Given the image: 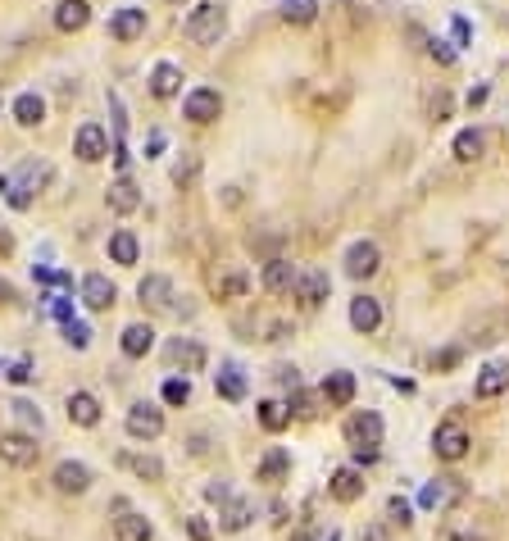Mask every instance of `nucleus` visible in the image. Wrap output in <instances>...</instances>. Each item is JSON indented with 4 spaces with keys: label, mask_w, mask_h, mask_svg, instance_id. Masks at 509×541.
Wrapping results in <instances>:
<instances>
[{
    "label": "nucleus",
    "mask_w": 509,
    "mask_h": 541,
    "mask_svg": "<svg viewBox=\"0 0 509 541\" xmlns=\"http://www.w3.org/2000/svg\"><path fill=\"white\" fill-rule=\"evenodd\" d=\"M223 32H227V10L219 0H201V5L187 14V36L195 46H219Z\"/></svg>",
    "instance_id": "nucleus-1"
},
{
    "label": "nucleus",
    "mask_w": 509,
    "mask_h": 541,
    "mask_svg": "<svg viewBox=\"0 0 509 541\" xmlns=\"http://www.w3.org/2000/svg\"><path fill=\"white\" fill-rule=\"evenodd\" d=\"M341 433H346V442H350L355 455H378V446H382V418L373 410H360V414L346 418Z\"/></svg>",
    "instance_id": "nucleus-2"
},
{
    "label": "nucleus",
    "mask_w": 509,
    "mask_h": 541,
    "mask_svg": "<svg viewBox=\"0 0 509 541\" xmlns=\"http://www.w3.org/2000/svg\"><path fill=\"white\" fill-rule=\"evenodd\" d=\"M46 173H51L46 164H23L19 178H0V191H5V201H10L14 210H28V205H32V191L46 182Z\"/></svg>",
    "instance_id": "nucleus-3"
},
{
    "label": "nucleus",
    "mask_w": 509,
    "mask_h": 541,
    "mask_svg": "<svg viewBox=\"0 0 509 541\" xmlns=\"http://www.w3.org/2000/svg\"><path fill=\"white\" fill-rule=\"evenodd\" d=\"M468 446H473V437H468V428H464L459 418L437 423V433H433V450H437V459L455 464V459H464V455H468Z\"/></svg>",
    "instance_id": "nucleus-4"
},
{
    "label": "nucleus",
    "mask_w": 509,
    "mask_h": 541,
    "mask_svg": "<svg viewBox=\"0 0 509 541\" xmlns=\"http://www.w3.org/2000/svg\"><path fill=\"white\" fill-rule=\"evenodd\" d=\"M36 455H42V446H36V437H32V433H23V428L0 433V459H5L10 469H32Z\"/></svg>",
    "instance_id": "nucleus-5"
},
{
    "label": "nucleus",
    "mask_w": 509,
    "mask_h": 541,
    "mask_svg": "<svg viewBox=\"0 0 509 541\" xmlns=\"http://www.w3.org/2000/svg\"><path fill=\"white\" fill-rule=\"evenodd\" d=\"M182 114L191 123H214L223 114V91L219 87H191L187 100H182Z\"/></svg>",
    "instance_id": "nucleus-6"
},
{
    "label": "nucleus",
    "mask_w": 509,
    "mask_h": 541,
    "mask_svg": "<svg viewBox=\"0 0 509 541\" xmlns=\"http://www.w3.org/2000/svg\"><path fill=\"white\" fill-rule=\"evenodd\" d=\"M123 428H128V437H137V442H155V437L164 433V410L137 401V405L128 410V418H123Z\"/></svg>",
    "instance_id": "nucleus-7"
},
{
    "label": "nucleus",
    "mask_w": 509,
    "mask_h": 541,
    "mask_svg": "<svg viewBox=\"0 0 509 541\" xmlns=\"http://www.w3.org/2000/svg\"><path fill=\"white\" fill-rule=\"evenodd\" d=\"M328 291H332V282H328V274H319V268H305V274L296 278V287H291L300 309H319L328 300Z\"/></svg>",
    "instance_id": "nucleus-8"
},
{
    "label": "nucleus",
    "mask_w": 509,
    "mask_h": 541,
    "mask_svg": "<svg viewBox=\"0 0 509 541\" xmlns=\"http://www.w3.org/2000/svg\"><path fill=\"white\" fill-rule=\"evenodd\" d=\"M382 268V251H378V242H355L346 251V274L355 278V282H364V278H373Z\"/></svg>",
    "instance_id": "nucleus-9"
},
{
    "label": "nucleus",
    "mask_w": 509,
    "mask_h": 541,
    "mask_svg": "<svg viewBox=\"0 0 509 541\" xmlns=\"http://www.w3.org/2000/svg\"><path fill=\"white\" fill-rule=\"evenodd\" d=\"M73 155H77L83 164L105 160V155H109V137H105V128H100V123H83V128H77V137H73Z\"/></svg>",
    "instance_id": "nucleus-10"
},
{
    "label": "nucleus",
    "mask_w": 509,
    "mask_h": 541,
    "mask_svg": "<svg viewBox=\"0 0 509 541\" xmlns=\"http://www.w3.org/2000/svg\"><path fill=\"white\" fill-rule=\"evenodd\" d=\"M328 496L337 500V505H355V500L364 496V473L355 469V464H346V469H337L328 478Z\"/></svg>",
    "instance_id": "nucleus-11"
},
{
    "label": "nucleus",
    "mask_w": 509,
    "mask_h": 541,
    "mask_svg": "<svg viewBox=\"0 0 509 541\" xmlns=\"http://www.w3.org/2000/svg\"><path fill=\"white\" fill-rule=\"evenodd\" d=\"M51 482H55V491H64V496H83V491L91 487V469H87L83 459H60Z\"/></svg>",
    "instance_id": "nucleus-12"
},
{
    "label": "nucleus",
    "mask_w": 509,
    "mask_h": 541,
    "mask_svg": "<svg viewBox=\"0 0 509 541\" xmlns=\"http://www.w3.org/2000/svg\"><path fill=\"white\" fill-rule=\"evenodd\" d=\"M296 278H300V268H296L291 259H282V255H273V259L264 264V274H259L264 291H273V296H287V291L296 287Z\"/></svg>",
    "instance_id": "nucleus-13"
},
{
    "label": "nucleus",
    "mask_w": 509,
    "mask_h": 541,
    "mask_svg": "<svg viewBox=\"0 0 509 541\" xmlns=\"http://www.w3.org/2000/svg\"><path fill=\"white\" fill-rule=\"evenodd\" d=\"M509 392V360H491L482 373H478V382H473V396L478 401H496V396H505Z\"/></svg>",
    "instance_id": "nucleus-14"
},
{
    "label": "nucleus",
    "mask_w": 509,
    "mask_h": 541,
    "mask_svg": "<svg viewBox=\"0 0 509 541\" xmlns=\"http://www.w3.org/2000/svg\"><path fill=\"white\" fill-rule=\"evenodd\" d=\"M105 205L114 210V214H132V210H141V191H137V182L123 173V178H114L109 182V191H105Z\"/></svg>",
    "instance_id": "nucleus-15"
},
{
    "label": "nucleus",
    "mask_w": 509,
    "mask_h": 541,
    "mask_svg": "<svg viewBox=\"0 0 509 541\" xmlns=\"http://www.w3.org/2000/svg\"><path fill=\"white\" fill-rule=\"evenodd\" d=\"M141 32H146V10L141 5H123L119 14L109 19V36H114V42H137Z\"/></svg>",
    "instance_id": "nucleus-16"
},
{
    "label": "nucleus",
    "mask_w": 509,
    "mask_h": 541,
    "mask_svg": "<svg viewBox=\"0 0 509 541\" xmlns=\"http://www.w3.org/2000/svg\"><path fill=\"white\" fill-rule=\"evenodd\" d=\"M169 364H182V373H201V364H205V346L201 341H191V337H178V341H169Z\"/></svg>",
    "instance_id": "nucleus-17"
},
{
    "label": "nucleus",
    "mask_w": 509,
    "mask_h": 541,
    "mask_svg": "<svg viewBox=\"0 0 509 541\" xmlns=\"http://www.w3.org/2000/svg\"><path fill=\"white\" fill-rule=\"evenodd\" d=\"M114 537H119V541H150V537H155V528H150V519H146V514H137V510L119 505V519H114Z\"/></svg>",
    "instance_id": "nucleus-18"
},
{
    "label": "nucleus",
    "mask_w": 509,
    "mask_h": 541,
    "mask_svg": "<svg viewBox=\"0 0 509 541\" xmlns=\"http://www.w3.org/2000/svg\"><path fill=\"white\" fill-rule=\"evenodd\" d=\"M137 296H141L146 309H169V305H173V282H169L164 274H146L141 287H137Z\"/></svg>",
    "instance_id": "nucleus-19"
},
{
    "label": "nucleus",
    "mask_w": 509,
    "mask_h": 541,
    "mask_svg": "<svg viewBox=\"0 0 509 541\" xmlns=\"http://www.w3.org/2000/svg\"><path fill=\"white\" fill-rule=\"evenodd\" d=\"M119 346H123L128 360H146V355L155 351V328H150V323H128L123 337H119Z\"/></svg>",
    "instance_id": "nucleus-20"
},
{
    "label": "nucleus",
    "mask_w": 509,
    "mask_h": 541,
    "mask_svg": "<svg viewBox=\"0 0 509 541\" xmlns=\"http://www.w3.org/2000/svg\"><path fill=\"white\" fill-rule=\"evenodd\" d=\"M114 300H119V291H114V282L105 274H87L83 278V305L87 309H114Z\"/></svg>",
    "instance_id": "nucleus-21"
},
{
    "label": "nucleus",
    "mask_w": 509,
    "mask_h": 541,
    "mask_svg": "<svg viewBox=\"0 0 509 541\" xmlns=\"http://www.w3.org/2000/svg\"><path fill=\"white\" fill-rule=\"evenodd\" d=\"M150 91L160 96V100H173V96L182 91V68L169 64V60H160V64L150 68Z\"/></svg>",
    "instance_id": "nucleus-22"
},
{
    "label": "nucleus",
    "mask_w": 509,
    "mask_h": 541,
    "mask_svg": "<svg viewBox=\"0 0 509 541\" xmlns=\"http://www.w3.org/2000/svg\"><path fill=\"white\" fill-rule=\"evenodd\" d=\"M350 328L355 332H378L382 328V305L373 296H355L350 300Z\"/></svg>",
    "instance_id": "nucleus-23"
},
{
    "label": "nucleus",
    "mask_w": 509,
    "mask_h": 541,
    "mask_svg": "<svg viewBox=\"0 0 509 541\" xmlns=\"http://www.w3.org/2000/svg\"><path fill=\"white\" fill-rule=\"evenodd\" d=\"M323 401L337 405V410H346L350 401H355V373H346V369L328 373V378H323Z\"/></svg>",
    "instance_id": "nucleus-24"
},
{
    "label": "nucleus",
    "mask_w": 509,
    "mask_h": 541,
    "mask_svg": "<svg viewBox=\"0 0 509 541\" xmlns=\"http://www.w3.org/2000/svg\"><path fill=\"white\" fill-rule=\"evenodd\" d=\"M91 23V5L87 0H60L55 5V28L60 32H83Z\"/></svg>",
    "instance_id": "nucleus-25"
},
{
    "label": "nucleus",
    "mask_w": 509,
    "mask_h": 541,
    "mask_svg": "<svg viewBox=\"0 0 509 541\" xmlns=\"http://www.w3.org/2000/svg\"><path fill=\"white\" fill-rule=\"evenodd\" d=\"M68 418L77 423V428H96L100 423V401L91 392H73L68 396Z\"/></svg>",
    "instance_id": "nucleus-26"
},
{
    "label": "nucleus",
    "mask_w": 509,
    "mask_h": 541,
    "mask_svg": "<svg viewBox=\"0 0 509 541\" xmlns=\"http://www.w3.org/2000/svg\"><path fill=\"white\" fill-rule=\"evenodd\" d=\"M109 259H114V264H137V259H141V242H137V232H128V227L109 232Z\"/></svg>",
    "instance_id": "nucleus-27"
},
{
    "label": "nucleus",
    "mask_w": 509,
    "mask_h": 541,
    "mask_svg": "<svg viewBox=\"0 0 509 541\" xmlns=\"http://www.w3.org/2000/svg\"><path fill=\"white\" fill-rule=\"evenodd\" d=\"M14 119H19L23 128H36V123H46V100L36 96V91H23V96H14Z\"/></svg>",
    "instance_id": "nucleus-28"
},
{
    "label": "nucleus",
    "mask_w": 509,
    "mask_h": 541,
    "mask_svg": "<svg viewBox=\"0 0 509 541\" xmlns=\"http://www.w3.org/2000/svg\"><path fill=\"white\" fill-rule=\"evenodd\" d=\"M251 519H255V505H251V500H227L223 514H219V528H223V532H246Z\"/></svg>",
    "instance_id": "nucleus-29"
},
{
    "label": "nucleus",
    "mask_w": 509,
    "mask_h": 541,
    "mask_svg": "<svg viewBox=\"0 0 509 541\" xmlns=\"http://www.w3.org/2000/svg\"><path fill=\"white\" fill-rule=\"evenodd\" d=\"M255 473H259V482H282V478L291 473V455H287L282 446H273V450L259 459V469H255Z\"/></svg>",
    "instance_id": "nucleus-30"
},
{
    "label": "nucleus",
    "mask_w": 509,
    "mask_h": 541,
    "mask_svg": "<svg viewBox=\"0 0 509 541\" xmlns=\"http://www.w3.org/2000/svg\"><path fill=\"white\" fill-rule=\"evenodd\" d=\"M482 150H487V137H482L478 128H464V132L455 137V160H464V164L482 160Z\"/></svg>",
    "instance_id": "nucleus-31"
},
{
    "label": "nucleus",
    "mask_w": 509,
    "mask_h": 541,
    "mask_svg": "<svg viewBox=\"0 0 509 541\" xmlns=\"http://www.w3.org/2000/svg\"><path fill=\"white\" fill-rule=\"evenodd\" d=\"M214 386H219L223 401H242L246 396V378H242V369H232V364L214 373Z\"/></svg>",
    "instance_id": "nucleus-32"
},
{
    "label": "nucleus",
    "mask_w": 509,
    "mask_h": 541,
    "mask_svg": "<svg viewBox=\"0 0 509 541\" xmlns=\"http://www.w3.org/2000/svg\"><path fill=\"white\" fill-rule=\"evenodd\" d=\"M287 423H291V410L282 401H259V428L264 433H282Z\"/></svg>",
    "instance_id": "nucleus-33"
},
{
    "label": "nucleus",
    "mask_w": 509,
    "mask_h": 541,
    "mask_svg": "<svg viewBox=\"0 0 509 541\" xmlns=\"http://www.w3.org/2000/svg\"><path fill=\"white\" fill-rule=\"evenodd\" d=\"M246 287H251V274H246V268H232V274H223V278L214 282L219 300H237V296H246Z\"/></svg>",
    "instance_id": "nucleus-34"
},
{
    "label": "nucleus",
    "mask_w": 509,
    "mask_h": 541,
    "mask_svg": "<svg viewBox=\"0 0 509 541\" xmlns=\"http://www.w3.org/2000/svg\"><path fill=\"white\" fill-rule=\"evenodd\" d=\"M282 19L305 28V23H314L319 19V0H282Z\"/></svg>",
    "instance_id": "nucleus-35"
},
{
    "label": "nucleus",
    "mask_w": 509,
    "mask_h": 541,
    "mask_svg": "<svg viewBox=\"0 0 509 541\" xmlns=\"http://www.w3.org/2000/svg\"><path fill=\"white\" fill-rule=\"evenodd\" d=\"M123 464H128L137 478H150V482H160V478H164V464L155 459V455H128Z\"/></svg>",
    "instance_id": "nucleus-36"
},
{
    "label": "nucleus",
    "mask_w": 509,
    "mask_h": 541,
    "mask_svg": "<svg viewBox=\"0 0 509 541\" xmlns=\"http://www.w3.org/2000/svg\"><path fill=\"white\" fill-rule=\"evenodd\" d=\"M10 410H14V418L23 423V428H28L32 437H36V433H42V428H46V418H42V410H36L32 401H14Z\"/></svg>",
    "instance_id": "nucleus-37"
},
{
    "label": "nucleus",
    "mask_w": 509,
    "mask_h": 541,
    "mask_svg": "<svg viewBox=\"0 0 509 541\" xmlns=\"http://www.w3.org/2000/svg\"><path fill=\"white\" fill-rule=\"evenodd\" d=\"M64 337H68L73 351H87V346H91V328H87L83 319H68V323H64Z\"/></svg>",
    "instance_id": "nucleus-38"
},
{
    "label": "nucleus",
    "mask_w": 509,
    "mask_h": 541,
    "mask_svg": "<svg viewBox=\"0 0 509 541\" xmlns=\"http://www.w3.org/2000/svg\"><path fill=\"white\" fill-rule=\"evenodd\" d=\"M191 401V382L187 378H169L164 382V405H187Z\"/></svg>",
    "instance_id": "nucleus-39"
},
{
    "label": "nucleus",
    "mask_w": 509,
    "mask_h": 541,
    "mask_svg": "<svg viewBox=\"0 0 509 541\" xmlns=\"http://www.w3.org/2000/svg\"><path fill=\"white\" fill-rule=\"evenodd\" d=\"M386 514H391V523H401V528H410V523H414L410 500H401V496H391V500H386Z\"/></svg>",
    "instance_id": "nucleus-40"
},
{
    "label": "nucleus",
    "mask_w": 509,
    "mask_h": 541,
    "mask_svg": "<svg viewBox=\"0 0 509 541\" xmlns=\"http://www.w3.org/2000/svg\"><path fill=\"white\" fill-rule=\"evenodd\" d=\"M287 410L300 414V418H309V414H314V396H305L300 386H291V405H287Z\"/></svg>",
    "instance_id": "nucleus-41"
},
{
    "label": "nucleus",
    "mask_w": 509,
    "mask_h": 541,
    "mask_svg": "<svg viewBox=\"0 0 509 541\" xmlns=\"http://www.w3.org/2000/svg\"><path fill=\"white\" fill-rule=\"evenodd\" d=\"M5 378H10V382H19V386H23V382H32V378H36V369H32V360H14V364H10V373H5Z\"/></svg>",
    "instance_id": "nucleus-42"
},
{
    "label": "nucleus",
    "mask_w": 509,
    "mask_h": 541,
    "mask_svg": "<svg viewBox=\"0 0 509 541\" xmlns=\"http://www.w3.org/2000/svg\"><path fill=\"white\" fill-rule=\"evenodd\" d=\"M418 505H423V510H433V505H441V482H433V487H423V491H418Z\"/></svg>",
    "instance_id": "nucleus-43"
},
{
    "label": "nucleus",
    "mask_w": 509,
    "mask_h": 541,
    "mask_svg": "<svg viewBox=\"0 0 509 541\" xmlns=\"http://www.w3.org/2000/svg\"><path fill=\"white\" fill-rule=\"evenodd\" d=\"M205 500H214V505H227V500H232L227 482H210V487H205Z\"/></svg>",
    "instance_id": "nucleus-44"
},
{
    "label": "nucleus",
    "mask_w": 509,
    "mask_h": 541,
    "mask_svg": "<svg viewBox=\"0 0 509 541\" xmlns=\"http://www.w3.org/2000/svg\"><path fill=\"white\" fill-rule=\"evenodd\" d=\"M51 314H55L60 323H68V319H73V305H68L64 296H51Z\"/></svg>",
    "instance_id": "nucleus-45"
},
{
    "label": "nucleus",
    "mask_w": 509,
    "mask_h": 541,
    "mask_svg": "<svg viewBox=\"0 0 509 541\" xmlns=\"http://www.w3.org/2000/svg\"><path fill=\"white\" fill-rule=\"evenodd\" d=\"M187 532H191V541H210V537H214L205 519H187Z\"/></svg>",
    "instance_id": "nucleus-46"
},
{
    "label": "nucleus",
    "mask_w": 509,
    "mask_h": 541,
    "mask_svg": "<svg viewBox=\"0 0 509 541\" xmlns=\"http://www.w3.org/2000/svg\"><path fill=\"white\" fill-rule=\"evenodd\" d=\"M173 178H178V182H191V178H195V160H182V164L173 169Z\"/></svg>",
    "instance_id": "nucleus-47"
},
{
    "label": "nucleus",
    "mask_w": 509,
    "mask_h": 541,
    "mask_svg": "<svg viewBox=\"0 0 509 541\" xmlns=\"http://www.w3.org/2000/svg\"><path fill=\"white\" fill-rule=\"evenodd\" d=\"M433 55H437L441 64H455V51H450L446 42H433Z\"/></svg>",
    "instance_id": "nucleus-48"
},
{
    "label": "nucleus",
    "mask_w": 509,
    "mask_h": 541,
    "mask_svg": "<svg viewBox=\"0 0 509 541\" xmlns=\"http://www.w3.org/2000/svg\"><path fill=\"white\" fill-rule=\"evenodd\" d=\"M14 255V237H10V227H0V259Z\"/></svg>",
    "instance_id": "nucleus-49"
},
{
    "label": "nucleus",
    "mask_w": 509,
    "mask_h": 541,
    "mask_svg": "<svg viewBox=\"0 0 509 541\" xmlns=\"http://www.w3.org/2000/svg\"><path fill=\"white\" fill-rule=\"evenodd\" d=\"M455 360H459V351H441V355H437V360H433V364H437V369H450V364H455Z\"/></svg>",
    "instance_id": "nucleus-50"
},
{
    "label": "nucleus",
    "mask_w": 509,
    "mask_h": 541,
    "mask_svg": "<svg viewBox=\"0 0 509 541\" xmlns=\"http://www.w3.org/2000/svg\"><path fill=\"white\" fill-rule=\"evenodd\" d=\"M450 541H482V537H473V532H459V537H450Z\"/></svg>",
    "instance_id": "nucleus-51"
}]
</instances>
